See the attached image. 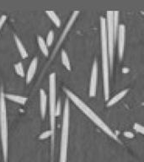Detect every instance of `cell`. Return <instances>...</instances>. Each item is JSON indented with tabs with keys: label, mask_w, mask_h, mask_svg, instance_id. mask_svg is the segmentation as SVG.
Here are the masks:
<instances>
[{
	"label": "cell",
	"mask_w": 144,
	"mask_h": 162,
	"mask_svg": "<svg viewBox=\"0 0 144 162\" xmlns=\"http://www.w3.org/2000/svg\"><path fill=\"white\" fill-rule=\"evenodd\" d=\"M100 38H101V52H102V75L104 84V94L105 101L110 97V68L108 59V42H107V30L106 20L100 17Z\"/></svg>",
	"instance_id": "6da1fadb"
},
{
	"label": "cell",
	"mask_w": 144,
	"mask_h": 162,
	"mask_svg": "<svg viewBox=\"0 0 144 162\" xmlns=\"http://www.w3.org/2000/svg\"><path fill=\"white\" fill-rule=\"evenodd\" d=\"M63 91H64V92L66 93V95H68V97L72 100V102L75 104L76 106H78L90 120H92V122H94L95 124L98 126L99 128H101L104 132L106 133L108 135L110 136V138H112V139H114L115 140L119 141V139H118L117 136L112 132V130L104 122V121H103L102 119L99 118V117L96 113L94 112V111L91 109L90 107H89L81 99L79 98L75 94H73L72 91H70L69 90H68V89H66V88L63 89Z\"/></svg>",
	"instance_id": "7a4b0ae2"
},
{
	"label": "cell",
	"mask_w": 144,
	"mask_h": 162,
	"mask_svg": "<svg viewBox=\"0 0 144 162\" xmlns=\"http://www.w3.org/2000/svg\"><path fill=\"white\" fill-rule=\"evenodd\" d=\"M0 133H1V141H2L4 162H8V128L7 109H6V103H5V93L3 90H1L0 91Z\"/></svg>",
	"instance_id": "3957f363"
},
{
	"label": "cell",
	"mask_w": 144,
	"mask_h": 162,
	"mask_svg": "<svg viewBox=\"0 0 144 162\" xmlns=\"http://www.w3.org/2000/svg\"><path fill=\"white\" fill-rule=\"evenodd\" d=\"M49 102H50V124L52 131V148L53 150L54 137H55V125H56V74L52 73L49 77Z\"/></svg>",
	"instance_id": "277c9868"
},
{
	"label": "cell",
	"mask_w": 144,
	"mask_h": 162,
	"mask_svg": "<svg viewBox=\"0 0 144 162\" xmlns=\"http://www.w3.org/2000/svg\"><path fill=\"white\" fill-rule=\"evenodd\" d=\"M68 129H69V103L67 99L65 101L62 127V139H61L60 161L67 162V153L68 144Z\"/></svg>",
	"instance_id": "5b68a950"
},
{
	"label": "cell",
	"mask_w": 144,
	"mask_h": 162,
	"mask_svg": "<svg viewBox=\"0 0 144 162\" xmlns=\"http://www.w3.org/2000/svg\"><path fill=\"white\" fill-rule=\"evenodd\" d=\"M106 30H107V42H108V53L110 57V71H112L114 56V12H107L106 19Z\"/></svg>",
	"instance_id": "8992f818"
},
{
	"label": "cell",
	"mask_w": 144,
	"mask_h": 162,
	"mask_svg": "<svg viewBox=\"0 0 144 162\" xmlns=\"http://www.w3.org/2000/svg\"><path fill=\"white\" fill-rule=\"evenodd\" d=\"M97 79H98V64L97 61L95 60L93 64L92 73H91L90 83H89V96L94 97L97 91Z\"/></svg>",
	"instance_id": "52a82bcc"
},
{
	"label": "cell",
	"mask_w": 144,
	"mask_h": 162,
	"mask_svg": "<svg viewBox=\"0 0 144 162\" xmlns=\"http://www.w3.org/2000/svg\"><path fill=\"white\" fill-rule=\"evenodd\" d=\"M118 53H119V57L120 59L123 57L124 53V48H125V42H126V26L124 25H120L119 26V30H118Z\"/></svg>",
	"instance_id": "ba28073f"
},
{
	"label": "cell",
	"mask_w": 144,
	"mask_h": 162,
	"mask_svg": "<svg viewBox=\"0 0 144 162\" xmlns=\"http://www.w3.org/2000/svg\"><path fill=\"white\" fill-rule=\"evenodd\" d=\"M37 57L33 58V60L31 61V63H30V67H29V69H28V72H27L26 74L27 84L30 83V81L34 78L35 74V71H36V68H37Z\"/></svg>",
	"instance_id": "9c48e42d"
},
{
	"label": "cell",
	"mask_w": 144,
	"mask_h": 162,
	"mask_svg": "<svg viewBox=\"0 0 144 162\" xmlns=\"http://www.w3.org/2000/svg\"><path fill=\"white\" fill-rule=\"evenodd\" d=\"M46 95H45L44 90H41L40 91V110H41V114H42V117L44 118L45 114V110H46Z\"/></svg>",
	"instance_id": "30bf717a"
},
{
	"label": "cell",
	"mask_w": 144,
	"mask_h": 162,
	"mask_svg": "<svg viewBox=\"0 0 144 162\" xmlns=\"http://www.w3.org/2000/svg\"><path fill=\"white\" fill-rule=\"evenodd\" d=\"M128 91H129L128 89H126V90H124V91H121L120 93H118L117 95H116L113 98L107 102V106H113V105H115L116 103H117L119 101H121V99L123 98L128 93Z\"/></svg>",
	"instance_id": "8fae6325"
},
{
	"label": "cell",
	"mask_w": 144,
	"mask_h": 162,
	"mask_svg": "<svg viewBox=\"0 0 144 162\" xmlns=\"http://www.w3.org/2000/svg\"><path fill=\"white\" fill-rule=\"evenodd\" d=\"M15 41L16 42V45H17V47H18V50H19L21 57H22L23 58H26L27 57H28V53H27L25 46L23 45L22 42L20 41V39L16 35H15Z\"/></svg>",
	"instance_id": "7c38bea8"
},
{
	"label": "cell",
	"mask_w": 144,
	"mask_h": 162,
	"mask_svg": "<svg viewBox=\"0 0 144 162\" xmlns=\"http://www.w3.org/2000/svg\"><path fill=\"white\" fill-rule=\"evenodd\" d=\"M5 98L8 99L10 101H13V102H16V103L21 104V105L25 104V102L27 101V98H25V97H23V96H20V95H15L12 94H5Z\"/></svg>",
	"instance_id": "4fadbf2b"
},
{
	"label": "cell",
	"mask_w": 144,
	"mask_h": 162,
	"mask_svg": "<svg viewBox=\"0 0 144 162\" xmlns=\"http://www.w3.org/2000/svg\"><path fill=\"white\" fill-rule=\"evenodd\" d=\"M37 42H38V45L40 47V49L42 50V52L43 53V54H44L45 56H48L49 51H48V47H47V45H46V43H45V40H44L42 36H38Z\"/></svg>",
	"instance_id": "5bb4252c"
},
{
	"label": "cell",
	"mask_w": 144,
	"mask_h": 162,
	"mask_svg": "<svg viewBox=\"0 0 144 162\" xmlns=\"http://www.w3.org/2000/svg\"><path fill=\"white\" fill-rule=\"evenodd\" d=\"M45 14L49 16L50 19L52 20V22L54 23L57 27H60L61 20L60 19H59V17L57 16V15L55 13V12L52 11V10H46V11H45Z\"/></svg>",
	"instance_id": "9a60e30c"
},
{
	"label": "cell",
	"mask_w": 144,
	"mask_h": 162,
	"mask_svg": "<svg viewBox=\"0 0 144 162\" xmlns=\"http://www.w3.org/2000/svg\"><path fill=\"white\" fill-rule=\"evenodd\" d=\"M61 57H62V64L64 65L66 68L68 70H71V64H70V61H69V58H68V56L66 51L65 50H62L61 52Z\"/></svg>",
	"instance_id": "2e32d148"
},
{
	"label": "cell",
	"mask_w": 144,
	"mask_h": 162,
	"mask_svg": "<svg viewBox=\"0 0 144 162\" xmlns=\"http://www.w3.org/2000/svg\"><path fill=\"white\" fill-rule=\"evenodd\" d=\"M118 19H119V11L114 12V40L116 38L117 30H119Z\"/></svg>",
	"instance_id": "e0dca14e"
},
{
	"label": "cell",
	"mask_w": 144,
	"mask_h": 162,
	"mask_svg": "<svg viewBox=\"0 0 144 162\" xmlns=\"http://www.w3.org/2000/svg\"><path fill=\"white\" fill-rule=\"evenodd\" d=\"M15 71H16V73H17L19 76H21V77H24V76H25L24 68H23V65L20 62H19V63H17V64H15Z\"/></svg>",
	"instance_id": "ac0fdd59"
},
{
	"label": "cell",
	"mask_w": 144,
	"mask_h": 162,
	"mask_svg": "<svg viewBox=\"0 0 144 162\" xmlns=\"http://www.w3.org/2000/svg\"><path fill=\"white\" fill-rule=\"evenodd\" d=\"M53 38H54V32H53V30H50L49 33L47 35V38H46V45L48 47L52 44Z\"/></svg>",
	"instance_id": "d6986e66"
},
{
	"label": "cell",
	"mask_w": 144,
	"mask_h": 162,
	"mask_svg": "<svg viewBox=\"0 0 144 162\" xmlns=\"http://www.w3.org/2000/svg\"><path fill=\"white\" fill-rule=\"evenodd\" d=\"M133 128H134V130L136 131L137 133H140L142 134H143L144 135V127L143 126H142V125L138 124V123H135L134 126H133Z\"/></svg>",
	"instance_id": "ffe728a7"
},
{
	"label": "cell",
	"mask_w": 144,
	"mask_h": 162,
	"mask_svg": "<svg viewBox=\"0 0 144 162\" xmlns=\"http://www.w3.org/2000/svg\"><path fill=\"white\" fill-rule=\"evenodd\" d=\"M52 137V131L51 130H48V131H45L43 133H42L41 135L39 136V139L40 140H44V139H46V138H48V137Z\"/></svg>",
	"instance_id": "44dd1931"
},
{
	"label": "cell",
	"mask_w": 144,
	"mask_h": 162,
	"mask_svg": "<svg viewBox=\"0 0 144 162\" xmlns=\"http://www.w3.org/2000/svg\"><path fill=\"white\" fill-rule=\"evenodd\" d=\"M6 19H7V16L6 15H2L1 16V18H0V30L2 29V27L4 26V22H5Z\"/></svg>",
	"instance_id": "7402d4cb"
},
{
	"label": "cell",
	"mask_w": 144,
	"mask_h": 162,
	"mask_svg": "<svg viewBox=\"0 0 144 162\" xmlns=\"http://www.w3.org/2000/svg\"><path fill=\"white\" fill-rule=\"evenodd\" d=\"M61 112V102L60 101L57 102V111H56V116H58L59 114H60Z\"/></svg>",
	"instance_id": "603a6c76"
},
{
	"label": "cell",
	"mask_w": 144,
	"mask_h": 162,
	"mask_svg": "<svg viewBox=\"0 0 144 162\" xmlns=\"http://www.w3.org/2000/svg\"><path fill=\"white\" fill-rule=\"evenodd\" d=\"M124 135H125L126 137H127V138H132V139L134 137L132 133H131V132H125L124 133Z\"/></svg>",
	"instance_id": "cb8c5ba5"
},
{
	"label": "cell",
	"mask_w": 144,
	"mask_h": 162,
	"mask_svg": "<svg viewBox=\"0 0 144 162\" xmlns=\"http://www.w3.org/2000/svg\"><path fill=\"white\" fill-rule=\"evenodd\" d=\"M127 71H128V69H125V68L122 70V72H124V73H125V72H127Z\"/></svg>",
	"instance_id": "d4e9b609"
}]
</instances>
